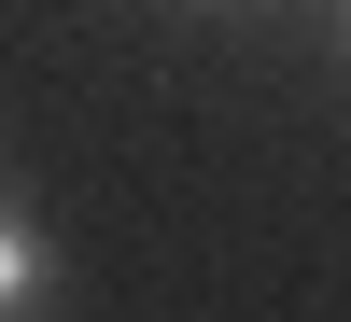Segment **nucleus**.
<instances>
[{"label": "nucleus", "mask_w": 351, "mask_h": 322, "mask_svg": "<svg viewBox=\"0 0 351 322\" xmlns=\"http://www.w3.org/2000/svg\"><path fill=\"white\" fill-rule=\"evenodd\" d=\"M0 322H56V239L28 211H0Z\"/></svg>", "instance_id": "1"}, {"label": "nucleus", "mask_w": 351, "mask_h": 322, "mask_svg": "<svg viewBox=\"0 0 351 322\" xmlns=\"http://www.w3.org/2000/svg\"><path fill=\"white\" fill-rule=\"evenodd\" d=\"M337 28H351V0H337Z\"/></svg>", "instance_id": "2"}]
</instances>
